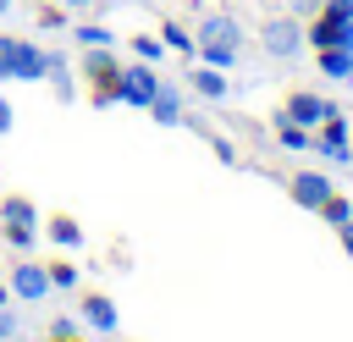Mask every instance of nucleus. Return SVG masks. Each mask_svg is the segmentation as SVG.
<instances>
[{"label": "nucleus", "mask_w": 353, "mask_h": 342, "mask_svg": "<svg viewBox=\"0 0 353 342\" xmlns=\"http://www.w3.org/2000/svg\"><path fill=\"white\" fill-rule=\"evenodd\" d=\"M193 55L210 61V66H221V72L237 66V61H243V22L226 17V11L199 17V28H193Z\"/></svg>", "instance_id": "f257e3e1"}, {"label": "nucleus", "mask_w": 353, "mask_h": 342, "mask_svg": "<svg viewBox=\"0 0 353 342\" xmlns=\"http://www.w3.org/2000/svg\"><path fill=\"white\" fill-rule=\"evenodd\" d=\"M33 232H39V210H33V199L11 193V199L0 204V243H11V248H33Z\"/></svg>", "instance_id": "f03ea898"}, {"label": "nucleus", "mask_w": 353, "mask_h": 342, "mask_svg": "<svg viewBox=\"0 0 353 342\" xmlns=\"http://www.w3.org/2000/svg\"><path fill=\"white\" fill-rule=\"evenodd\" d=\"M259 44H265V55L292 61L309 39H303V28H298V22H292V11H287V17H265V22H259Z\"/></svg>", "instance_id": "7ed1b4c3"}, {"label": "nucleus", "mask_w": 353, "mask_h": 342, "mask_svg": "<svg viewBox=\"0 0 353 342\" xmlns=\"http://www.w3.org/2000/svg\"><path fill=\"white\" fill-rule=\"evenodd\" d=\"M154 88H160V72L149 66V61H138V66H121V83H116V99L121 105H149L154 99Z\"/></svg>", "instance_id": "20e7f679"}, {"label": "nucleus", "mask_w": 353, "mask_h": 342, "mask_svg": "<svg viewBox=\"0 0 353 342\" xmlns=\"http://www.w3.org/2000/svg\"><path fill=\"white\" fill-rule=\"evenodd\" d=\"M314 50H353V17H336V11H325L320 6V17H314V28L303 33Z\"/></svg>", "instance_id": "39448f33"}, {"label": "nucleus", "mask_w": 353, "mask_h": 342, "mask_svg": "<svg viewBox=\"0 0 353 342\" xmlns=\"http://www.w3.org/2000/svg\"><path fill=\"white\" fill-rule=\"evenodd\" d=\"M11 292H17L22 303H44L55 287H50V270H44L39 259H17V265H11Z\"/></svg>", "instance_id": "423d86ee"}, {"label": "nucleus", "mask_w": 353, "mask_h": 342, "mask_svg": "<svg viewBox=\"0 0 353 342\" xmlns=\"http://www.w3.org/2000/svg\"><path fill=\"white\" fill-rule=\"evenodd\" d=\"M347 132H353V127H347L336 110H325V121H320V132H314V149H320L325 160H342V165H347V160H353V138H347Z\"/></svg>", "instance_id": "0eeeda50"}, {"label": "nucleus", "mask_w": 353, "mask_h": 342, "mask_svg": "<svg viewBox=\"0 0 353 342\" xmlns=\"http://www.w3.org/2000/svg\"><path fill=\"white\" fill-rule=\"evenodd\" d=\"M143 110L154 116V127H176V121H182V88L160 77V88H154V99H149Z\"/></svg>", "instance_id": "6e6552de"}, {"label": "nucleus", "mask_w": 353, "mask_h": 342, "mask_svg": "<svg viewBox=\"0 0 353 342\" xmlns=\"http://www.w3.org/2000/svg\"><path fill=\"white\" fill-rule=\"evenodd\" d=\"M11 77L17 83H44V50L33 39H17V55H11Z\"/></svg>", "instance_id": "1a4fd4ad"}, {"label": "nucleus", "mask_w": 353, "mask_h": 342, "mask_svg": "<svg viewBox=\"0 0 353 342\" xmlns=\"http://www.w3.org/2000/svg\"><path fill=\"white\" fill-rule=\"evenodd\" d=\"M292 199H298L303 210H320V204L331 199V177H325V171H298V177H292Z\"/></svg>", "instance_id": "9d476101"}, {"label": "nucleus", "mask_w": 353, "mask_h": 342, "mask_svg": "<svg viewBox=\"0 0 353 342\" xmlns=\"http://www.w3.org/2000/svg\"><path fill=\"white\" fill-rule=\"evenodd\" d=\"M188 83H193V94H199V99H226V94H232L226 72H221V66H210V61H199V66L188 72Z\"/></svg>", "instance_id": "9b49d317"}, {"label": "nucleus", "mask_w": 353, "mask_h": 342, "mask_svg": "<svg viewBox=\"0 0 353 342\" xmlns=\"http://www.w3.org/2000/svg\"><path fill=\"white\" fill-rule=\"evenodd\" d=\"M325 110H331V105H325V99H314V94H287V110H281V116H287V121H298V127H320V121H325Z\"/></svg>", "instance_id": "f8f14e48"}, {"label": "nucleus", "mask_w": 353, "mask_h": 342, "mask_svg": "<svg viewBox=\"0 0 353 342\" xmlns=\"http://www.w3.org/2000/svg\"><path fill=\"white\" fill-rule=\"evenodd\" d=\"M83 320H88V325H94V331H105V336H110V331H116V320H121V314H116V303H110V298H105V292H88V298H83Z\"/></svg>", "instance_id": "ddd939ff"}, {"label": "nucleus", "mask_w": 353, "mask_h": 342, "mask_svg": "<svg viewBox=\"0 0 353 342\" xmlns=\"http://www.w3.org/2000/svg\"><path fill=\"white\" fill-rule=\"evenodd\" d=\"M44 77H50L55 99H72V66H66V55H61V50H44Z\"/></svg>", "instance_id": "4468645a"}, {"label": "nucleus", "mask_w": 353, "mask_h": 342, "mask_svg": "<svg viewBox=\"0 0 353 342\" xmlns=\"http://www.w3.org/2000/svg\"><path fill=\"white\" fill-rule=\"evenodd\" d=\"M320 72L331 83H353V50H320Z\"/></svg>", "instance_id": "2eb2a0df"}, {"label": "nucleus", "mask_w": 353, "mask_h": 342, "mask_svg": "<svg viewBox=\"0 0 353 342\" xmlns=\"http://www.w3.org/2000/svg\"><path fill=\"white\" fill-rule=\"evenodd\" d=\"M72 39H77L83 50H99V44H116V33H110V28H99V22H77V28H72Z\"/></svg>", "instance_id": "dca6fc26"}, {"label": "nucleus", "mask_w": 353, "mask_h": 342, "mask_svg": "<svg viewBox=\"0 0 353 342\" xmlns=\"http://www.w3.org/2000/svg\"><path fill=\"white\" fill-rule=\"evenodd\" d=\"M276 138H281L287 149H314V132H309V127H298V121H287V116H281V127H276Z\"/></svg>", "instance_id": "f3484780"}, {"label": "nucleus", "mask_w": 353, "mask_h": 342, "mask_svg": "<svg viewBox=\"0 0 353 342\" xmlns=\"http://www.w3.org/2000/svg\"><path fill=\"white\" fill-rule=\"evenodd\" d=\"M50 237H55L61 248H77V243H83V226H77L72 215H55V221H50Z\"/></svg>", "instance_id": "a211bd4d"}, {"label": "nucleus", "mask_w": 353, "mask_h": 342, "mask_svg": "<svg viewBox=\"0 0 353 342\" xmlns=\"http://www.w3.org/2000/svg\"><path fill=\"white\" fill-rule=\"evenodd\" d=\"M320 215H325V221H331V226H342V221H353V204H347V199H342V193H336V188H331V199H325V204H320Z\"/></svg>", "instance_id": "6ab92c4d"}, {"label": "nucleus", "mask_w": 353, "mask_h": 342, "mask_svg": "<svg viewBox=\"0 0 353 342\" xmlns=\"http://www.w3.org/2000/svg\"><path fill=\"white\" fill-rule=\"evenodd\" d=\"M44 270H50V287H66V292L77 287V270H72L66 259H55V265H44Z\"/></svg>", "instance_id": "aec40b11"}, {"label": "nucleus", "mask_w": 353, "mask_h": 342, "mask_svg": "<svg viewBox=\"0 0 353 342\" xmlns=\"http://www.w3.org/2000/svg\"><path fill=\"white\" fill-rule=\"evenodd\" d=\"M160 39H165L171 50H188V55H193V39H188V33L176 28V22H160Z\"/></svg>", "instance_id": "412c9836"}, {"label": "nucleus", "mask_w": 353, "mask_h": 342, "mask_svg": "<svg viewBox=\"0 0 353 342\" xmlns=\"http://www.w3.org/2000/svg\"><path fill=\"white\" fill-rule=\"evenodd\" d=\"M132 50H138V55H143V61H149V66H154V61H160V55H165V44H160V39H154V33H143V39H132Z\"/></svg>", "instance_id": "4be33fe9"}, {"label": "nucleus", "mask_w": 353, "mask_h": 342, "mask_svg": "<svg viewBox=\"0 0 353 342\" xmlns=\"http://www.w3.org/2000/svg\"><path fill=\"white\" fill-rule=\"evenodd\" d=\"M11 55H17V39L0 33V83H17V77H11Z\"/></svg>", "instance_id": "5701e85b"}, {"label": "nucleus", "mask_w": 353, "mask_h": 342, "mask_svg": "<svg viewBox=\"0 0 353 342\" xmlns=\"http://www.w3.org/2000/svg\"><path fill=\"white\" fill-rule=\"evenodd\" d=\"M66 17H88V11H105V0H55Z\"/></svg>", "instance_id": "b1692460"}, {"label": "nucleus", "mask_w": 353, "mask_h": 342, "mask_svg": "<svg viewBox=\"0 0 353 342\" xmlns=\"http://www.w3.org/2000/svg\"><path fill=\"white\" fill-rule=\"evenodd\" d=\"M11 336H17V309L0 303V342H11Z\"/></svg>", "instance_id": "393cba45"}, {"label": "nucleus", "mask_w": 353, "mask_h": 342, "mask_svg": "<svg viewBox=\"0 0 353 342\" xmlns=\"http://www.w3.org/2000/svg\"><path fill=\"white\" fill-rule=\"evenodd\" d=\"M320 6H325V0H287V11H292V17H309V11H320Z\"/></svg>", "instance_id": "a878e982"}, {"label": "nucleus", "mask_w": 353, "mask_h": 342, "mask_svg": "<svg viewBox=\"0 0 353 342\" xmlns=\"http://www.w3.org/2000/svg\"><path fill=\"white\" fill-rule=\"evenodd\" d=\"M17 127V110H11V99H0V132H11Z\"/></svg>", "instance_id": "bb28decb"}, {"label": "nucleus", "mask_w": 353, "mask_h": 342, "mask_svg": "<svg viewBox=\"0 0 353 342\" xmlns=\"http://www.w3.org/2000/svg\"><path fill=\"white\" fill-rule=\"evenodd\" d=\"M336 232H342V248H347V254H353V221H342V226H336Z\"/></svg>", "instance_id": "cd10ccee"}, {"label": "nucleus", "mask_w": 353, "mask_h": 342, "mask_svg": "<svg viewBox=\"0 0 353 342\" xmlns=\"http://www.w3.org/2000/svg\"><path fill=\"white\" fill-rule=\"evenodd\" d=\"M11 6H17V0H0V17H6V11H11Z\"/></svg>", "instance_id": "c85d7f7f"}, {"label": "nucleus", "mask_w": 353, "mask_h": 342, "mask_svg": "<svg viewBox=\"0 0 353 342\" xmlns=\"http://www.w3.org/2000/svg\"><path fill=\"white\" fill-rule=\"evenodd\" d=\"M55 342H77V336H55Z\"/></svg>", "instance_id": "c756f323"}]
</instances>
